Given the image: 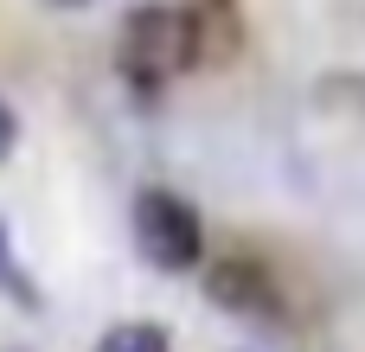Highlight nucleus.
I'll return each instance as SVG.
<instances>
[{
	"label": "nucleus",
	"instance_id": "2",
	"mask_svg": "<svg viewBox=\"0 0 365 352\" xmlns=\"http://www.w3.org/2000/svg\"><path fill=\"white\" fill-rule=\"evenodd\" d=\"M128 231H135L141 263L160 269V276H180V269H192V263L205 257V224H199V212H192L180 192H167V186L135 192V205H128Z\"/></svg>",
	"mask_w": 365,
	"mask_h": 352
},
{
	"label": "nucleus",
	"instance_id": "4",
	"mask_svg": "<svg viewBox=\"0 0 365 352\" xmlns=\"http://www.w3.org/2000/svg\"><path fill=\"white\" fill-rule=\"evenodd\" d=\"M96 352H173V333L160 321H122L96 340Z\"/></svg>",
	"mask_w": 365,
	"mask_h": 352
},
{
	"label": "nucleus",
	"instance_id": "6",
	"mask_svg": "<svg viewBox=\"0 0 365 352\" xmlns=\"http://www.w3.org/2000/svg\"><path fill=\"white\" fill-rule=\"evenodd\" d=\"M13 141H19V115L6 109V96H0V160L13 154Z\"/></svg>",
	"mask_w": 365,
	"mask_h": 352
},
{
	"label": "nucleus",
	"instance_id": "5",
	"mask_svg": "<svg viewBox=\"0 0 365 352\" xmlns=\"http://www.w3.org/2000/svg\"><path fill=\"white\" fill-rule=\"evenodd\" d=\"M0 282H6V295H13L19 308H38V289H32V282L19 276V263L6 257V231H0Z\"/></svg>",
	"mask_w": 365,
	"mask_h": 352
},
{
	"label": "nucleus",
	"instance_id": "3",
	"mask_svg": "<svg viewBox=\"0 0 365 352\" xmlns=\"http://www.w3.org/2000/svg\"><path fill=\"white\" fill-rule=\"evenodd\" d=\"M205 295H212L225 314H244V321H276V314H282V295H276L269 269L250 263V257H218V263L205 269Z\"/></svg>",
	"mask_w": 365,
	"mask_h": 352
},
{
	"label": "nucleus",
	"instance_id": "7",
	"mask_svg": "<svg viewBox=\"0 0 365 352\" xmlns=\"http://www.w3.org/2000/svg\"><path fill=\"white\" fill-rule=\"evenodd\" d=\"M45 6H58V13H77V6H90V0H45Z\"/></svg>",
	"mask_w": 365,
	"mask_h": 352
},
{
	"label": "nucleus",
	"instance_id": "1",
	"mask_svg": "<svg viewBox=\"0 0 365 352\" xmlns=\"http://www.w3.org/2000/svg\"><path fill=\"white\" fill-rule=\"evenodd\" d=\"M205 51H199V19L186 13V6H128V19H122V32H115V71H122V83H135V90H167V83H180L192 64H199Z\"/></svg>",
	"mask_w": 365,
	"mask_h": 352
}]
</instances>
